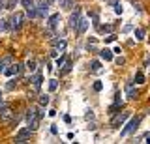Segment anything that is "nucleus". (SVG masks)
<instances>
[{
	"label": "nucleus",
	"instance_id": "1",
	"mask_svg": "<svg viewBox=\"0 0 150 144\" xmlns=\"http://www.w3.org/2000/svg\"><path fill=\"white\" fill-rule=\"evenodd\" d=\"M8 21H9V30L19 32L21 26H23V21H25V13H23V11H15Z\"/></svg>",
	"mask_w": 150,
	"mask_h": 144
},
{
	"label": "nucleus",
	"instance_id": "2",
	"mask_svg": "<svg viewBox=\"0 0 150 144\" xmlns=\"http://www.w3.org/2000/svg\"><path fill=\"white\" fill-rule=\"evenodd\" d=\"M40 120H41V116L38 114V109H28V112H26V124H28V127H30L32 131H36V129H38Z\"/></svg>",
	"mask_w": 150,
	"mask_h": 144
},
{
	"label": "nucleus",
	"instance_id": "3",
	"mask_svg": "<svg viewBox=\"0 0 150 144\" xmlns=\"http://www.w3.org/2000/svg\"><path fill=\"white\" fill-rule=\"evenodd\" d=\"M139 124H141V116H135V118H131L129 122H128V125H126V127L120 131V135H122V137H126V135H129V133L137 131Z\"/></svg>",
	"mask_w": 150,
	"mask_h": 144
},
{
	"label": "nucleus",
	"instance_id": "4",
	"mask_svg": "<svg viewBox=\"0 0 150 144\" xmlns=\"http://www.w3.org/2000/svg\"><path fill=\"white\" fill-rule=\"evenodd\" d=\"M32 133H34V131H32L30 127H23L21 131L15 135V144H25V142H28V138H30Z\"/></svg>",
	"mask_w": 150,
	"mask_h": 144
},
{
	"label": "nucleus",
	"instance_id": "5",
	"mask_svg": "<svg viewBox=\"0 0 150 144\" xmlns=\"http://www.w3.org/2000/svg\"><path fill=\"white\" fill-rule=\"evenodd\" d=\"M128 116H129L128 110H124V112H118V114L115 116V118L111 120V127H120V125L124 124L126 120H128Z\"/></svg>",
	"mask_w": 150,
	"mask_h": 144
},
{
	"label": "nucleus",
	"instance_id": "6",
	"mask_svg": "<svg viewBox=\"0 0 150 144\" xmlns=\"http://www.w3.org/2000/svg\"><path fill=\"white\" fill-rule=\"evenodd\" d=\"M79 19H81V8H75V11H71V15H69V28L71 30H77Z\"/></svg>",
	"mask_w": 150,
	"mask_h": 144
},
{
	"label": "nucleus",
	"instance_id": "7",
	"mask_svg": "<svg viewBox=\"0 0 150 144\" xmlns=\"http://www.w3.org/2000/svg\"><path fill=\"white\" fill-rule=\"evenodd\" d=\"M11 116H13V112L9 110L8 105H0V120H2L4 124H9V122H11Z\"/></svg>",
	"mask_w": 150,
	"mask_h": 144
},
{
	"label": "nucleus",
	"instance_id": "8",
	"mask_svg": "<svg viewBox=\"0 0 150 144\" xmlns=\"http://www.w3.org/2000/svg\"><path fill=\"white\" fill-rule=\"evenodd\" d=\"M126 96H128V99H135V97L139 96V92H137V88H135V84L131 81L126 82Z\"/></svg>",
	"mask_w": 150,
	"mask_h": 144
},
{
	"label": "nucleus",
	"instance_id": "9",
	"mask_svg": "<svg viewBox=\"0 0 150 144\" xmlns=\"http://www.w3.org/2000/svg\"><path fill=\"white\" fill-rule=\"evenodd\" d=\"M41 79H43V77H41V73H36L34 77H30L32 90H34V92H38V90H40V86H41Z\"/></svg>",
	"mask_w": 150,
	"mask_h": 144
},
{
	"label": "nucleus",
	"instance_id": "10",
	"mask_svg": "<svg viewBox=\"0 0 150 144\" xmlns=\"http://www.w3.org/2000/svg\"><path fill=\"white\" fill-rule=\"evenodd\" d=\"M86 28H88V19H84V17H81L79 19V25H77V34H84L86 32Z\"/></svg>",
	"mask_w": 150,
	"mask_h": 144
},
{
	"label": "nucleus",
	"instance_id": "11",
	"mask_svg": "<svg viewBox=\"0 0 150 144\" xmlns=\"http://www.w3.org/2000/svg\"><path fill=\"white\" fill-rule=\"evenodd\" d=\"M66 39H53V47L56 49V51H60V53H64L66 51Z\"/></svg>",
	"mask_w": 150,
	"mask_h": 144
},
{
	"label": "nucleus",
	"instance_id": "12",
	"mask_svg": "<svg viewBox=\"0 0 150 144\" xmlns=\"http://www.w3.org/2000/svg\"><path fill=\"white\" fill-rule=\"evenodd\" d=\"M58 21H60V13H54V15H51V17H49V22H47V25H49V28L54 30L56 25H58Z\"/></svg>",
	"mask_w": 150,
	"mask_h": 144
},
{
	"label": "nucleus",
	"instance_id": "13",
	"mask_svg": "<svg viewBox=\"0 0 150 144\" xmlns=\"http://www.w3.org/2000/svg\"><path fill=\"white\" fill-rule=\"evenodd\" d=\"M71 66H73V62L71 60H66V64H64V67L60 69V75H68L69 71H71Z\"/></svg>",
	"mask_w": 150,
	"mask_h": 144
},
{
	"label": "nucleus",
	"instance_id": "14",
	"mask_svg": "<svg viewBox=\"0 0 150 144\" xmlns=\"http://www.w3.org/2000/svg\"><path fill=\"white\" fill-rule=\"evenodd\" d=\"M100 56L105 60V62H109V60H112V51H109V49H103V51H100Z\"/></svg>",
	"mask_w": 150,
	"mask_h": 144
},
{
	"label": "nucleus",
	"instance_id": "15",
	"mask_svg": "<svg viewBox=\"0 0 150 144\" xmlns=\"http://www.w3.org/2000/svg\"><path fill=\"white\" fill-rule=\"evenodd\" d=\"M60 6H62L64 10H73L75 0H60Z\"/></svg>",
	"mask_w": 150,
	"mask_h": 144
},
{
	"label": "nucleus",
	"instance_id": "16",
	"mask_svg": "<svg viewBox=\"0 0 150 144\" xmlns=\"http://www.w3.org/2000/svg\"><path fill=\"white\" fill-rule=\"evenodd\" d=\"M25 17H28V19H36V17H38V10H36V6H34V8H28Z\"/></svg>",
	"mask_w": 150,
	"mask_h": 144
},
{
	"label": "nucleus",
	"instance_id": "17",
	"mask_svg": "<svg viewBox=\"0 0 150 144\" xmlns=\"http://www.w3.org/2000/svg\"><path fill=\"white\" fill-rule=\"evenodd\" d=\"M0 30H4V32L9 30V21L8 19H2V17H0Z\"/></svg>",
	"mask_w": 150,
	"mask_h": 144
},
{
	"label": "nucleus",
	"instance_id": "18",
	"mask_svg": "<svg viewBox=\"0 0 150 144\" xmlns=\"http://www.w3.org/2000/svg\"><path fill=\"white\" fill-rule=\"evenodd\" d=\"M135 82H137V84H144V73L143 71H137V75H135Z\"/></svg>",
	"mask_w": 150,
	"mask_h": 144
},
{
	"label": "nucleus",
	"instance_id": "19",
	"mask_svg": "<svg viewBox=\"0 0 150 144\" xmlns=\"http://www.w3.org/2000/svg\"><path fill=\"white\" fill-rule=\"evenodd\" d=\"M21 4H23V8H25V10H28V8H34V6H36L34 0H21Z\"/></svg>",
	"mask_w": 150,
	"mask_h": 144
},
{
	"label": "nucleus",
	"instance_id": "20",
	"mask_svg": "<svg viewBox=\"0 0 150 144\" xmlns=\"http://www.w3.org/2000/svg\"><path fill=\"white\" fill-rule=\"evenodd\" d=\"M49 105V96L43 94V96H40V107H47Z\"/></svg>",
	"mask_w": 150,
	"mask_h": 144
},
{
	"label": "nucleus",
	"instance_id": "21",
	"mask_svg": "<svg viewBox=\"0 0 150 144\" xmlns=\"http://www.w3.org/2000/svg\"><path fill=\"white\" fill-rule=\"evenodd\" d=\"M66 60H68V56H66V54H60V56L56 58V66H58V67H62L64 64H66Z\"/></svg>",
	"mask_w": 150,
	"mask_h": 144
},
{
	"label": "nucleus",
	"instance_id": "22",
	"mask_svg": "<svg viewBox=\"0 0 150 144\" xmlns=\"http://www.w3.org/2000/svg\"><path fill=\"white\" fill-rule=\"evenodd\" d=\"M19 0H8V2H4V8H8V10H13V8L17 6Z\"/></svg>",
	"mask_w": 150,
	"mask_h": 144
},
{
	"label": "nucleus",
	"instance_id": "23",
	"mask_svg": "<svg viewBox=\"0 0 150 144\" xmlns=\"http://www.w3.org/2000/svg\"><path fill=\"white\" fill-rule=\"evenodd\" d=\"M135 38H137L139 41H143L144 39V30L143 28H135Z\"/></svg>",
	"mask_w": 150,
	"mask_h": 144
},
{
	"label": "nucleus",
	"instance_id": "24",
	"mask_svg": "<svg viewBox=\"0 0 150 144\" xmlns=\"http://www.w3.org/2000/svg\"><path fill=\"white\" fill-rule=\"evenodd\" d=\"M90 66H92V71H101V62L100 60H94Z\"/></svg>",
	"mask_w": 150,
	"mask_h": 144
},
{
	"label": "nucleus",
	"instance_id": "25",
	"mask_svg": "<svg viewBox=\"0 0 150 144\" xmlns=\"http://www.w3.org/2000/svg\"><path fill=\"white\" fill-rule=\"evenodd\" d=\"M56 88H58V81H56V79H51V81H49V90L54 92Z\"/></svg>",
	"mask_w": 150,
	"mask_h": 144
},
{
	"label": "nucleus",
	"instance_id": "26",
	"mask_svg": "<svg viewBox=\"0 0 150 144\" xmlns=\"http://www.w3.org/2000/svg\"><path fill=\"white\" fill-rule=\"evenodd\" d=\"M120 107H122V103H115V105H111V107H109V112H111V114L118 112V109H120Z\"/></svg>",
	"mask_w": 150,
	"mask_h": 144
},
{
	"label": "nucleus",
	"instance_id": "27",
	"mask_svg": "<svg viewBox=\"0 0 150 144\" xmlns=\"http://www.w3.org/2000/svg\"><path fill=\"white\" fill-rule=\"evenodd\" d=\"M8 62H11V56H6V58L0 60V73L4 71V64H8Z\"/></svg>",
	"mask_w": 150,
	"mask_h": 144
},
{
	"label": "nucleus",
	"instance_id": "28",
	"mask_svg": "<svg viewBox=\"0 0 150 144\" xmlns=\"http://www.w3.org/2000/svg\"><path fill=\"white\" fill-rule=\"evenodd\" d=\"M111 30H112V26H111V25H103V26H100V32H101V34H103V32L111 34Z\"/></svg>",
	"mask_w": 150,
	"mask_h": 144
},
{
	"label": "nucleus",
	"instance_id": "29",
	"mask_svg": "<svg viewBox=\"0 0 150 144\" xmlns=\"http://www.w3.org/2000/svg\"><path fill=\"white\" fill-rule=\"evenodd\" d=\"M26 67L30 69V73L36 71V62H34V60H28V62H26Z\"/></svg>",
	"mask_w": 150,
	"mask_h": 144
},
{
	"label": "nucleus",
	"instance_id": "30",
	"mask_svg": "<svg viewBox=\"0 0 150 144\" xmlns=\"http://www.w3.org/2000/svg\"><path fill=\"white\" fill-rule=\"evenodd\" d=\"M101 88H103V84H101L100 81H96V82H94V90H96V92H101Z\"/></svg>",
	"mask_w": 150,
	"mask_h": 144
},
{
	"label": "nucleus",
	"instance_id": "31",
	"mask_svg": "<svg viewBox=\"0 0 150 144\" xmlns=\"http://www.w3.org/2000/svg\"><path fill=\"white\" fill-rule=\"evenodd\" d=\"M115 11H116V15H122V6H120V4L115 6Z\"/></svg>",
	"mask_w": 150,
	"mask_h": 144
},
{
	"label": "nucleus",
	"instance_id": "32",
	"mask_svg": "<svg viewBox=\"0 0 150 144\" xmlns=\"http://www.w3.org/2000/svg\"><path fill=\"white\" fill-rule=\"evenodd\" d=\"M6 88H8V90H13V88H15V82H13V81H9L8 84H6Z\"/></svg>",
	"mask_w": 150,
	"mask_h": 144
},
{
	"label": "nucleus",
	"instance_id": "33",
	"mask_svg": "<svg viewBox=\"0 0 150 144\" xmlns=\"http://www.w3.org/2000/svg\"><path fill=\"white\" fill-rule=\"evenodd\" d=\"M115 39H116V36H109V38L105 39V43H112V41H115Z\"/></svg>",
	"mask_w": 150,
	"mask_h": 144
},
{
	"label": "nucleus",
	"instance_id": "34",
	"mask_svg": "<svg viewBox=\"0 0 150 144\" xmlns=\"http://www.w3.org/2000/svg\"><path fill=\"white\" fill-rule=\"evenodd\" d=\"M116 64H118V66H122V64H126V58H116Z\"/></svg>",
	"mask_w": 150,
	"mask_h": 144
},
{
	"label": "nucleus",
	"instance_id": "35",
	"mask_svg": "<svg viewBox=\"0 0 150 144\" xmlns=\"http://www.w3.org/2000/svg\"><path fill=\"white\" fill-rule=\"evenodd\" d=\"M51 133H53V135H56V133H58V129H56V125H53V127H51Z\"/></svg>",
	"mask_w": 150,
	"mask_h": 144
},
{
	"label": "nucleus",
	"instance_id": "36",
	"mask_svg": "<svg viewBox=\"0 0 150 144\" xmlns=\"http://www.w3.org/2000/svg\"><path fill=\"white\" fill-rule=\"evenodd\" d=\"M54 2H58V0H47V6H53Z\"/></svg>",
	"mask_w": 150,
	"mask_h": 144
},
{
	"label": "nucleus",
	"instance_id": "37",
	"mask_svg": "<svg viewBox=\"0 0 150 144\" xmlns=\"http://www.w3.org/2000/svg\"><path fill=\"white\" fill-rule=\"evenodd\" d=\"M109 4H111V6H116V4H118V0H109Z\"/></svg>",
	"mask_w": 150,
	"mask_h": 144
},
{
	"label": "nucleus",
	"instance_id": "38",
	"mask_svg": "<svg viewBox=\"0 0 150 144\" xmlns=\"http://www.w3.org/2000/svg\"><path fill=\"white\" fill-rule=\"evenodd\" d=\"M2 8H4V0H0V11H2Z\"/></svg>",
	"mask_w": 150,
	"mask_h": 144
},
{
	"label": "nucleus",
	"instance_id": "39",
	"mask_svg": "<svg viewBox=\"0 0 150 144\" xmlns=\"http://www.w3.org/2000/svg\"><path fill=\"white\" fill-rule=\"evenodd\" d=\"M0 103H2V90H0Z\"/></svg>",
	"mask_w": 150,
	"mask_h": 144
}]
</instances>
